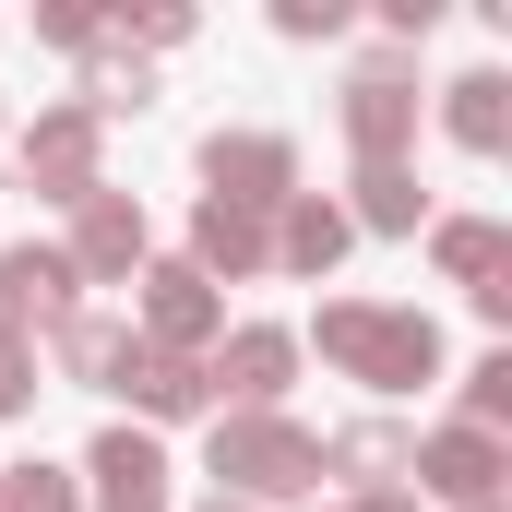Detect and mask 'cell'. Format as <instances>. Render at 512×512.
<instances>
[{
    "label": "cell",
    "mask_w": 512,
    "mask_h": 512,
    "mask_svg": "<svg viewBox=\"0 0 512 512\" xmlns=\"http://www.w3.org/2000/svg\"><path fill=\"white\" fill-rule=\"evenodd\" d=\"M322 358H346L358 382H429V322L417 310H322Z\"/></svg>",
    "instance_id": "obj_1"
},
{
    "label": "cell",
    "mask_w": 512,
    "mask_h": 512,
    "mask_svg": "<svg viewBox=\"0 0 512 512\" xmlns=\"http://www.w3.org/2000/svg\"><path fill=\"white\" fill-rule=\"evenodd\" d=\"M203 179H215L227 215H274V203L298 191V155H286L274 131H215V143H203Z\"/></svg>",
    "instance_id": "obj_2"
},
{
    "label": "cell",
    "mask_w": 512,
    "mask_h": 512,
    "mask_svg": "<svg viewBox=\"0 0 512 512\" xmlns=\"http://www.w3.org/2000/svg\"><path fill=\"white\" fill-rule=\"evenodd\" d=\"M72 286H84V274H72L60 251H36V239L0 251V334H24V346L60 334V322H72Z\"/></svg>",
    "instance_id": "obj_3"
},
{
    "label": "cell",
    "mask_w": 512,
    "mask_h": 512,
    "mask_svg": "<svg viewBox=\"0 0 512 512\" xmlns=\"http://www.w3.org/2000/svg\"><path fill=\"white\" fill-rule=\"evenodd\" d=\"M322 453L298 441V429H274V417H239V429H215V477H239L251 501H274V489H298Z\"/></svg>",
    "instance_id": "obj_4"
},
{
    "label": "cell",
    "mask_w": 512,
    "mask_h": 512,
    "mask_svg": "<svg viewBox=\"0 0 512 512\" xmlns=\"http://www.w3.org/2000/svg\"><path fill=\"white\" fill-rule=\"evenodd\" d=\"M60 262H72V274H96V286H108V274H131V262H143V203L96 179V191L72 203V251H60Z\"/></svg>",
    "instance_id": "obj_5"
},
{
    "label": "cell",
    "mask_w": 512,
    "mask_h": 512,
    "mask_svg": "<svg viewBox=\"0 0 512 512\" xmlns=\"http://www.w3.org/2000/svg\"><path fill=\"white\" fill-rule=\"evenodd\" d=\"M24 179L48 203H84L96 191V108H48V120L24 131Z\"/></svg>",
    "instance_id": "obj_6"
},
{
    "label": "cell",
    "mask_w": 512,
    "mask_h": 512,
    "mask_svg": "<svg viewBox=\"0 0 512 512\" xmlns=\"http://www.w3.org/2000/svg\"><path fill=\"white\" fill-rule=\"evenodd\" d=\"M203 334H215V286H203L191 262H155V274H143V346L191 358Z\"/></svg>",
    "instance_id": "obj_7"
},
{
    "label": "cell",
    "mask_w": 512,
    "mask_h": 512,
    "mask_svg": "<svg viewBox=\"0 0 512 512\" xmlns=\"http://www.w3.org/2000/svg\"><path fill=\"white\" fill-rule=\"evenodd\" d=\"M84 477H96V512H167V453L143 429H108L84 453Z\"/></svg>",
    "instance_id": "obj_8"
},
{
    "label": "cell",
    "mask_w": 512,
    "mask_h": 512,
    "mask_svg": "<svg viewBox=\"0 0 512 512\" xmlns=\"http://www.w3.org/2000/svg\"><path fill=\"white\" fill-rule=\"evenodd\" d=\"M108 393H131L143 417H191V405H215L203 358H167V346H143V334H131V358L108 370Z\"/></svg>",
    "instance_id": "obj_9"
},
{
    "label": "cell",
    "mask_w": 512,
    "mask_h": 512,
    "mask_svg": "<svg viewBox=\"0 0 512 512\" xmlns=\"http://www.w3.org/2000/svg\"><path fill=\"white\" fill-rule=\"evenodd\" d=\"M346 131H358V155H370V167H405V131H417L405 72H358V84H346Z\"/></svg>",
    "instance_id": "obj_10"
},
{
    "label": "cell",
    "mask_w": 512,
    "mask_h": 512,
    "mask_svg": "<svg viewBox=\"0 0 512 512\" xmlns=\"http://www.w3.org/2000/svg\"><path fill=\"white\" fill-rule=\"evenodd\" d=\"M334 251H346V215H334V203H310V191H286V203H274V239H262V262L322 274Z\"/></svg>",
    "instance_id": "obj_11"
},
{
    "label": "cell",
    "mask_w": 512,
    "mask_h": 512,
    "mask_svg": "<svg viewBox=\"0 0 512 512\" xmlns=\"http://www.w3.org/2000/svg\"><path fill=\"white\" fill-rule=\"evenodd\" d=\"M286 370H298V346H286V334H227V358H215L203 382L239 393V405H274V382H286Z\"/></svg>",
    "instance_id": "obj_12"
},
{
    "label": "cell",
    "mask_w": 512,
    "mask_h": 512,
    "mask_svg": "<svg viewBox=\"0 0 512 512\" xmlns=\"http://www.w3.org/2000/svg\"><path fill=\"white\" fill-rule=\"evenodd\" d=\"M453 143H465V155H501L512 143V84L501 72H465V84H453Z\"/></svg>",
    "instance_id": "obj_13"
},
{
    "label": "cell",
    "mask_w": 512,
    "mask_h": 512,
    "mask_svg": "<svg viewBox=\"0 0 512 512\" xmlns=\"http://www.w3.org/2000/svg\"><path fill=\"white\" fill-rule=\"evenodd\" d=\"M262 262V215H227V203H203V227H191V274L215 286V274H251Z\"/></svg>",
    "instance_id": "obj_14"
},
{
    "label": "cell",
    "mask_w": 512,
    "mask_h": 512,
    "mask_svg": "<svg viewBox=\"0 0 512 512\" xmlns=\"http://www.w3.org/2000/svg\"><path fill=\"white\" fill-rule=\"evenodd\" d=\"M441 501H489V441L477 429H453V441H429V465H417Z\"/></svg>",
    "instance_id": "obj_15"
},
{
    "label": "cell",
    "mask_w": 512,
    "mask_h": 512,
    "mask_svg": "<svg viewBox=\"0 0 512 512\" xmlns=\"http://www.w3.org/2000/svg\"><path fill=\"white\" fill-rule=\"evenodd\" d=\"M120 358H131L120 322H96V310H72V322H60V370H72V382H108Z\"/></svg>",
    "instance_id": "obj_16"
},
{
    "label": "cell",
    "mask_w": 512,
    "mask_h": 512,
    "mask_svg": "<svg viewBox=\"0 0 512 512\" xmlns=\"http://www.w3.org/2000/svg\"><path fill=\"white\" fill-rule=\"evenodd\" d=\"M0 512H84V501H72L60 465H12V477H0Z\"/></svg>",
    "instance_id": "obj_17"
},
{
    "label": "cell",
    "mask_w": 512,
    "mask_h": 512,
    "mask_svg": "<svg viewBox=\"0 0 512 512\" xmlns=\"http://www.w3.org/2000/svg\"><path fill=\"white\" fill-rule=\"evenodd\" d=\"M143 96H155V72H143V60H96V84H84V108H96V120H120V108H143Z\"/></svg>",
    "instance_id": "obj_18"
},
{
    "label": "cell",
    "mask_w": 512,
    "mask_h": 512,
    "mask_svg": "<svg viewBox=\"0 0 512 512\" xmlns=\"http://www.w3.org/2000/svg\"><path fill=\"white\" fill-rule=\"evenodd\" d=\"M358 191H370V203H358L370 227H417V179H405V167H370Z\"/></svg>",
    "instance_id": "obj_19"
},
{
    "label": "cell",
    "mask_w": 512,
    "mask_h": 512,
    "mask_svg": "<svg viewBox=\"0 0 512 512\" xmlns=\"http://www.w3.org/2000/svg\"><path fill=\"white\" fill-rule=\"evenodd\" d=\"M36 36H48V48H96V36H108V12H96V0H48V12H36Z\"/></svg>",
    "instance_id": "obj_20"
},
{
    "label": "cell",
    "mask_w": 512,
    "mask_h": 512,
    "mask_svg": "<svg viewBox=\"0 0 512 512\" xmlns=\"http://www.w3.org/2000/svg\"><path fill=\"white\" fill-rule=\"evenodd\" d=\"M334 465H346V477H382V465H405V429H346Z\"/></svg>",
    "instance_id": "obj_21"
},
{
    "label": "cell",
    "mask_w": 512,
    "mask_h": 512,
    "mask_svg": "<svg viewBox=\"0 0 512 512\" xmlns=\"http://www.w3.org/2000/svg\"><path fill=\"white\" fill-rule=\"evenodd\" d=\"M120 36H131V48H179L191 12H179V0H143V12H120Z\"/></svg>",
    "instance_id": "obj_22"
},
{
    "label": "cell",
    "mask_w": 512,
    "mask_h": 512,
    "mask_svg": "<svg viewBox=\"0 0 512 512\" xmlns=\"http://www.w3.org/2000/svg\"><path fill=\"white\" fill-rule=\"evenodd\" d=\"M441 262L453 274H501V227H441Z\"/></svg>",
    "instance_id": "obj_23"
},
{
    "label": "cell",
    "mask_w": 512,
    "mask_h": 512,
    "mask_svg": "<svg viewBox=\"0 0 512 512\" xmlns=\"http://www.w3.org/2000/svg\"><path fill=\"white\" fill-rule=\"evenodd\" d=\"M24 393H36V346L0 334V417H24Z\"/></svg>",
    "instance_id": "obj_24"
},
{
    "label": "cell",
    "mask_w": 512,
    "mask_h": 512,
    "mask_svg": "<svg viewBox=\"0 0 512 512\" xmlns=\"http://www.w3.org/2000/svg\"><path fill=\"white\" fill-rule=\"evenodd\" d=\"M286 36H346V0H274Z\"/></svg>",
    "instance_id": "obj_25"
},
{
    "label": "cell",
    "mask_w": 512,
    "mask_h": 512,
    "mask_svg": "<svg viewBox=\"0 0 512 512\" xmlns=\"http://www.w3.org/2000/svg\"><path fill=\"white\" fill-rule=\"evenodd\" d=\"M370 512H393V501H370Z\"/></svg>",
    "instance_id": "obj_26"
}]
</instances>
